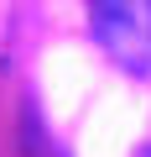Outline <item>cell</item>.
Instances as JSON below:
<instances>
[{
	"instance_id": "1",
	"label": "cell",
	"mask_w": 151,
	"mask_h": 157,
	"mask_svg": "<svg viewBox=\"0 0 151 157\" xmlns=\"http://www.w3.org/2000/svg\"><path fill=\"white\" fill-rule=\"evenodd\" d=\"M89 32L115 68L135 78L151 73V0H99L89 6Z\"/></svg>"
}]
</instances>
